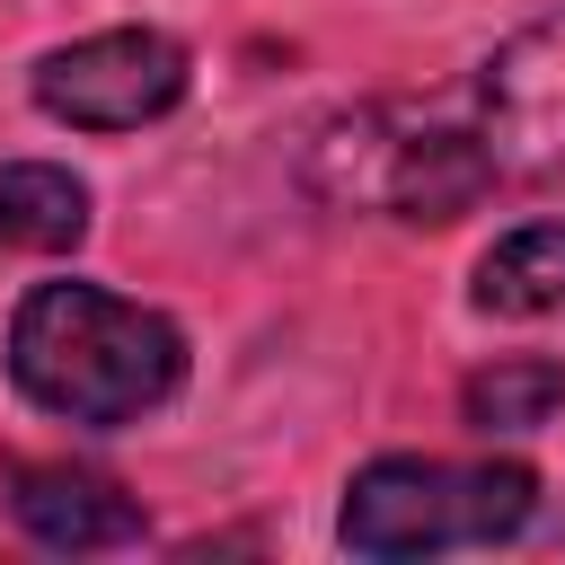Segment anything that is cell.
Masks as SVG:
<instances>
[{"label":"cell","mask_w":565,"mask_h":565,"mask_svg":"<svg viewBox=\"0 0 565 565\" xmlns=\"http://www.w3.org/2000/svg\"><path fill=\"white\" fill-rule=\"evenodd\" d=\"M9 380L44 415L115 433L185 388V335L168 309H141L106 282H35L9 318Z\"/></svg>","instance_id":"6da1fadb"},{"label":"cell","mask_w":565,"mask_h":565,"mask_svg":"<svg viewBox=\"0 0 565 565\" xmlns=\"http://www.w3.org/2000/svg\"><path fill=\"white\" fill-rule=\"evenodd\" d=\"M300 185L327 212H380V221L441 230V221H459V212H477L494 194V150L459 115L371 97V106H344V115H327L309 132Z\"/></svg>","instance_id":"7a4b0ae2"},{"label":"cell","mask_w":565,"mask_h":565,"mask_svg":"<svg viewBox=\"0 0 565 565\" xmlns=\"http://www.w3.org/2000/svg\"><path fill=\"white\" fill-rule=\"evenodd\" d=\"M539 512V477L521 459H362L344 477L335 503V539L371 565H406V556H450V547H494L521 539Z\"/></svg>","instance_id":"3957f363"},{"label":"cell","mask_w":565,"mask_h":565,"mask_svg":"<svg viewBox=\"0 0 565 565\" xmlns=\"http://www.w3.org/2000/svg\"><path fill=\"white\" fill-rule=\"evenodd\" d=\"M26 88L71 132H141V124L185 106L194 62H185V44L168 26H97L79 44H53Z\"/></svg>","instance_id":"277c9868"},{"label":"cell","mask_w":565,"mask_h":565,"mask_svg":"<svg viewBox=\"0 0 565 565\" xmlns=\"http://www.w3.org/2000/svg\"><path fill=\"white\" fill-rule=\"evenodd\" d=\"M477 141L494 150V177H556L565 168V0L486 53Z\"/></svg>","instance_id":"5b68a950"},{"label":"cell","mask_w":565,"mask_h":565,"mask_svg":"<svg viewBox=\"0 0 565 565\" xmlns=\"http://www.w3.org/2000/svg\"><path fill=\"white\" fill-rule=\"evenodd\" d=\"M0 494H9V521L53 556H106V547H141L150 539V512L115 477L71 468V459H9Z\"/></svg>","instance_id":"8992f818"},{"label":"cell","mask_w":565,"mask_h":565,"mask_svg":"<svg viewBox=\"0 0 565 565\" xmlns=\"http://www.w3.org/2000/svg\"><path fill=\"white\" fill-rule=\"evenodd\" d=\"M468 300H477L486 318H547V309H565V221H521V230H503V238L477 256Z\"/></svg>","instance_id":"52a82bcc"},{"label":"cell","mask_w":565,"mask_h":565,"mask_svg":"<svg viewBox=\"0 0 565 565\" xmlns=\"http://www.w3.org/2000/svg\"><path fill=\"white\" fill-rule=\"evenodd\" d=\"M88 238V185L53 159H0V256H62Z\"/></svg>","instance_id":"ba28073f"},{"label":"cell","mask_w":565,"mask_h":565,"mask_svg":"<svg viewBox=\"0 0 565 565\" xmlns=\"http://www.w3.org/2000/svg\"><path fill=\"white\" fill-rule=\"evenodd\" d=\"M556 406H565V362H547V353H503V362L459 380V424L486 433V441L494 433H539Z\"/></svg>","instance_id":"9c48e42d"}]
</instances>
